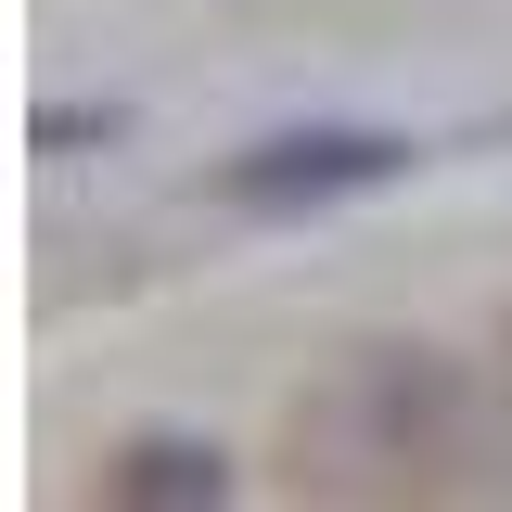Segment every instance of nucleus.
I'll return each instance as SVG.
<instances>
[{
  "instance_id": "1",
  "label": "nucleus",
  "mask_w": 512,
  "mask_h": 512,
  "mask_svg": "<svg viewBox=\"0 0 512 512\" xmlns=\"http://www.w3.org/2000/svg\"><path fill=\"white\" fill-rule=\"evenodd\" d=\"M423 167V141L410 128H359V116H308V128H269L244 141L231 167H218V205H244V218H320V205H346V192H384Z\"/></svg>"
},
{
  "instance_id": "2",
  "label": "nucleus",
  "mask_w": 512,
  "mask_h": 512,
  "mask_svg": "<svg viewBox=\"0 0 512 512\" xmlns=\"http://www.w3.org/2000/svg\"><path fill=\"white\" fill-rule=\"evenodd\" d=\"M116 500L205 512V500H231V461H218L205 436H128V461H116Z\"/></svg>"
},
{
  "instance_id": "3",
  "label": "nucleus",
  "mask_w": 512,
  "mask_h": 512,
  "mask_svg": "<svg viewBox=\"0 0 512 512\" xmlns=\"http://www.w3.org/2000/svg\"><path fill=\"white\" fill-rule=\"evenodd\" d=\"M128 103H39V154H64V141H116Z\"/></svg>"
}]
</instances>
